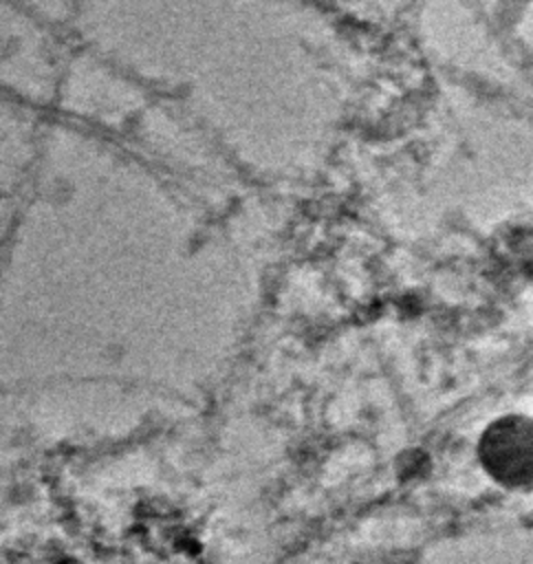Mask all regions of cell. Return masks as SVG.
Masks as SVG:
<instances>
[{
	"label": "cell",
	"instance_id": "1",
	"mask_svg": "<svg viewBox=\"0 0 533 564\" xmlns=\"http://www.w3.org/2000/svg\"><path fill=\"white\" fill-rule=\"evenodd\" d=\"M522 2H531V0H522Z\"/></svg>",
	"mask_w": 533,
	"mask_h": 564
}]
</instances>
